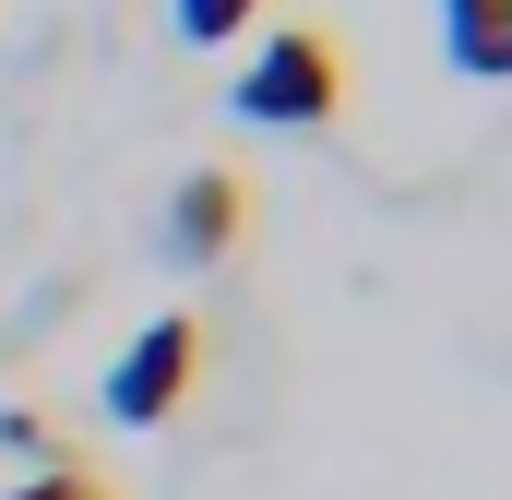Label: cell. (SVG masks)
Masks as SVG:
<instances>
[{
	"mask_svg": "<svg viewBox=\"0 0 512 500\" xmlns=\"http://www.w3.org/2000/svg\"><path fill=\"white\" fill-rule=\"evenodd\" d=\"M191 381H203V322L167 310V322H143L120 358H108V417H120V429H167V417L191 405Z\"/></svg>",
	"mask_w": 512,
	"mask_h": 500,
	"instance_id": "2",
	"label": "cell"
},
{
	"mask_svg": "<svg viewBox=\"0 0 512 500\" xmlns=\"http://www.w3.org/2000/svg\"><path fill=\"white\" fill-rule=\"evenodd\" d=\"M12 500H108V489H96L84 465H48V477H24V489H12Z\"/></svg>",
	"mask_w": 512,
	"mask_h": 500,
	"instance_id": "6",
	"label": "cell"
},
{
	"mask_svg": "<svg viewBox=\"0 0 512 500\" xmlns=\"http://www.w3.org/2000/svg\"><path fill=\"white\" fill-rule=\"evenodd\" d=\"M441 60L465 84H512V0H441Z\"/></svg>",
	"mask_w": 512,
	"mask_h": 500,
	"instance_id": "4",
	"label": "cell"
},
{
	"mask_svg": "<svg viewBox=\"0 0 512 500\" xmlns=\"http://www.w3.org/2000/svg\"><path fill=\"white\" fill-rule=\"evenodd\" d=\"M167 24H179V48H227L262 24V0H167Z\"/></svg>",
	"mask_w": 512,
	"mask_h": 500,
	"instance_id": "5",
	"label": "cell"
},
{
	"mask_svg": "<svg viewBox=\"0 0 512 500\" xmlns=\"http://www.w3.org/2000/svg\"><path fill=\"white\" fill-rule=\"evenodd\" d=\"M227 108L251 131H322L346 108V48H334V24H274L251 60H239Z\"/></svg>",
	"mask_w": 512,
	"mask_h": 500,
	"instance_id": "1",
	"label": "cell"
},
{
	"mask_svg": "<svg viewBox=\"0 0 512 500\" xmlns=\"http://www.w3.org/2000/svg\"><path fill=\"white\" fill-rule=\"evenodd\" d=\"M155 239H167V262H179V274L227 262V250L251 239V179H239V167H191V179L167 191V227H155Z\"/></svg>",
	"mask_w": 512,
	"mask_h": 500,
	"instance_id": "3",
	"label": "cell"
}]
</instances>
